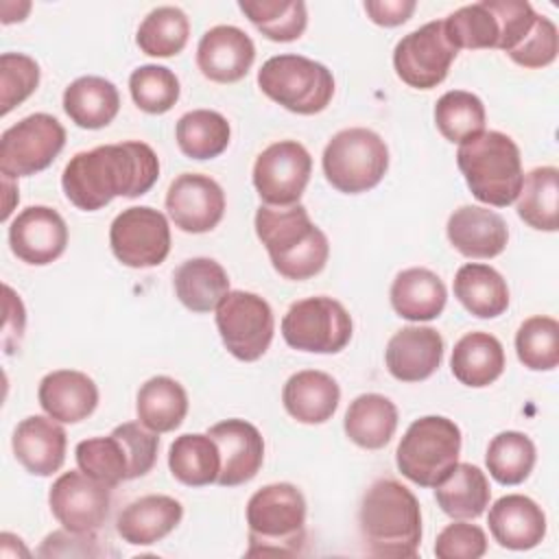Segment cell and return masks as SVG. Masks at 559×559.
I'll return each instance as SVG.
<instances>
[{
    "label": "cell",
    "instance_id": "27",
    "mask_svg": "<svg viewBox=\"0 0 559 559\" xmlns=\"http://www.w3.org/2000/svg\"><path fill=\"white\" fill-rule=\"evenodd\" d=\"M448 301L445 284L437 273L424 266H411L395 275L391 284V306L408 321L437 319Z\"/></svg>",
    "mask_w": 559,
    "mask_h": 559
},
{
    "label": "cell",
    "instance_id": "29",
    "mask_svg": "<svg viewBox=\"0 0 559 559\" xmlns=\"http://www.w3.org/2000/svg\"><path fill=\"white\" fill-rule=\"evenodd\" d=\"M120 109L116 85L103 76H79L63 92V111L81 129L107 127Z\"/></svg>",
    "mask_w": 559,
    "mask_h": 559
},
{
    "label": "cell",
    "instance_id": "50",
    "mask_svg": "<svg viewBox=\"0 0 559 559\" xmlns=\"http://www.w3.org/2000/svg\"><path fill=\"white\" fill-rule=\"evenodd\" d=\"M96 533H74V531H52L44 537L37 555L39 557H103L109 550L98 544Z\"/></svg>",
    "mask_w": 559,
    "mask_h": 559
},
{
    "label": "cell",
    "instance_id": "15",
    "mask_svg": "<svg viewBox=\"0 0 559 559\" xmlns=\"http://www.w3.org/2000/svg\"><path fill=\"white\" fill-rule=\"evenodd\" d=\"M111 487L85 472H63L48 491V504L57 522L74 533H96L111 507Z\"/></svg>",
    "mask_w": 559,
    "mask_h": 559
},
{
    "label": "cell",
    "instance_id": "35",
    "mask_svg": "<svg viewBox=\"0 0 559 559\" xmlns=\"http://www.w3.org/2000/svg\"><path fill=\"white\" fill-rule=\"evenodd\" d=\"M168 467L170 474L188 487L212 485L221 472L218 445L207 432H186L170 443Z\"/></svg>",
    "mask_w": 559,
    "mask_h": 559
},
{
    "label": "cell",
    "instance_id": "45",
    "mask_svg": "<svg viewBox=\"0 0 559 559\" xmlns=\"http://www.w3.org/2000/svg\"><path fill=\"white\" fill-rule=\"evenodd\" d=\"M129 92L133 103L146 114H166L179 100V79L166 66L146 63L131 72Z\"/></svg>",
    "mask_w": 559,
    "mask_h": 559
},
{
    "label": "cell",
    "instance_id": "16",
    "mask_svg": "<svg viewBox=\"0 0 559 559\" xmlns=\"http://www.w3.org/2000/svg\"><path fill=\"white\" fill-rule=\"evenodd\" d=\"M166 210L175 227L186 234L212 231L225 214V192L207 175L183 173L166 192Z\"/></svg>",
    "mask_w": 559,
    "mask_h": 559
},
{
    "label": "cell",
    "instance_id": "23",
    "mask_svg": "<svg viewBox=\"0 0 559 559\" xmlns=\"http://www.w3.org/2000/svg\"><path fill=\"white\" fill-rule=\"evenodd\" d=\"M37 400L44 413L52 419L61 424H76L96 411L98 386L83 371L57 369L41 378Z\"/></svg>",
    "mask_w": 559,
    "mask_h": 559
},
{
    "label": "cell",
    "instance_id": "8",
    "mask_svg": "<svg viewBox=\"0 0 559 559\" xmlns=\"http://www.w3.org/2000/svg\"><path fill=\"white\" fill-rule=\"evenodd\" d=\"M323 175L345 194H360L376 188L389 170L384 140L365 127H349L332 135L323 151Z\"/></svg>",
    "mask_w": 559,
    "mask_h": 559
},
{
    "label": "cell",
    "instance_id": "36",
    "mask_svg": "<svg viewBox=\"0 0 559 559\" xmlns=\"http://www.w3.org/2000/svg\"><path fill=\"white\" fill-rule=\"evenodd\" d=\"M518 216L533 229L557 231L559 227V170L537 166L522 179L518 194Z\"/></svg>",
    "mask_w": 559,
    "mask_h": 559
},
{
    "label": "cell",
    "instance_id": "6",
    "mask_svg": "<svg viewBox=\"0 0 559 559\" xmlns=\"http://www.w3.org/2000/svg\"><path fill=\"white\" fill-rule=\"evenodd\" d=\"M461 430L443 415L415 419L395 452L402 476L419 487H437L459 463Z\"/></svg>",
    "mask_w": 559,
    "mask_h": 559
},
{
    "label": "cell",
    "instance_id": "18",
    "mask_svg": "<svg viewBox=\"0 0 559 559\" xmlns=\"http://www.w3.org/2000/svg\"><path fill=\"white\" fill-rule=\"evenodd\" d=\"M207 435L216 441L221 454V487H238L249 483L262 467L264 439L260 430L245 419H225L214 424Z\"/></svg>",
    "mask_w": 559,
    "mask_h": 559
},
{
    "label": "cell",
    "instance_id": "28",
    "mask_svg": "<svg viewBox=\"0 0 559 559\" xmlns=\"http://www.w3.org/2000/svg\"><path fill=\"white\" fill-rule=\"evenodd\" d=\"M450 369L465 386H489L504 371L502 343L489 332H467L454 343Z\"/></svg>",
    "mask_w": 559,
    "mask_h": 559
},
{
    "label": "cell",
    "instance_id": "21",
    "mask_svg": "<svg viewBox=\"0 0 559 559\" xmlns=\"http://www.w3.org/2000/svg\"><path fill=\"white\" fill-rule=\"evenodd\" d=\"M443 358V338L435 328L408 325L397 330L384 349L389 373L400 382L430 378Z\"/></svg>",
    "mask_w": 559,
    "mask_h": 559
},
{
    "label": "cell",
    "instance_id": "42",
    "mask_svg": "<svg viewBox=\"0 0 559 559\" xmlns=\"http://www.w3.org/2000/svg\"><path fill=\"white\" fill-rule=\"evenodd\" d=\"M435 122L448 142L463 144L485 131V105L472 92L450 90L435 105Z\"/></svg>",
    "mask_w": 559,
    "mask_h": 559
},
{
    "label": "cell",
    "instance_id": "22",
    "mask_svg": "<svg viewBox=\"0 0 559 559\" xmlns=\"http://www.w3.org/2000/svg\"><path fill=\"white\" fill-rule=\"evenodd\" d=\"M445 231L452 247L465 258H496L509 242L504 218L498 212L480 205H461L454 210L448 218Z\"/></svg>",
    "mask_w": 559,
    "mask_h": 559
},
{
    "label": "cell",
    "instance_id": "31",
    "mask_svg": "<svg viewBox=\"0 0 559 559\" xmlns=\"http://www.w3.org/2000/svg\"><path fill=\"white\" fill-rule=\"evenodd\" d=\"M179 301L192 312H210L229 293L227 271L212 258H190L173 275Z\"/></svg>",
    "mask_w": 559,
    "mask_h": 559
},
{
    "label": "cell",
    "instance_id": "46",
    "mask_svg": "<svg viewBox=\"0 0 559 559\" xmlns=\"http://www.w3.org/2000/svg\"><path fill=\"white\" fill-rule=\"evenodd\" d=\"M39 85V66L24 52H2L0 57V114L22 105Z\"/></svg>",
    "mask_w": 559,
    "mask_h": 559
},
{
    "label": "cell",
    "instance_id": "41",
    "mask_svg": "<svg viewBox=\"0 0 559 559\" xmlns=\"http://www.w3.org/2000/svg\"><path fill=\"white\" fill-rule=\"evenodd\" d=\"M190 35V22L179 7L153 9L135 33V44L148 57H173L179 55Z\"/></svg>",
    "mask_w": 559,
    "mask_h": 559
},
{
    "label": "cell",
    "instance_id": "32",
    "mask_svg": "<svg viewBox=\"0 0 559 559\" xmlns=\"http://www.w3.org/2000/svg\"><path fill=\"white\" fill-rule=\"evenodd\" d=\"M343 428L356 445L365 450H380L395 435L397 408L380 393H362L347 406Z\"/></svg>",
    "mask_w": 559,
    "mask_h": 559
},
{
    "label": "cell",
    "instance_id": "38",
    "mask_svg": "<svg viewBox=\"0 0 559 559\" xmlns=\"http://www.w3.org/2000/svg\"><path fill=\"white\" fill-rule=\"evenodd\" d=\"M238 9L271 41H295L308 26L301 0H240Z\"/></svg>",
    "mask_w": 559,
    "mask_h": 559
},
{
    "label": "cell",
    "instance_id": "43",
    "mask_svg": "<svg viewBox=\"0 0 559 559\" xmlns=\"http://www.w3.org/2000/svg\"><path fill=\"white\" fill-rule=\"evenodd\" d=\"M74 456L81 472L111 489L118 487L122 480H129V456L124 443L114 430L107 437H92L79 441Z\"/></svg>",
    "mask_w": 559,
    "mask_h": 559
},
{
    "label": "cell",
    "instance_id": "17",
    "mask_svg": "<svg viewBox=\"0 0 559 559\" xmlns=\"http://www.w3.org/2000/svg\"><path fill=\"white\" fill-rule=\"evenodd\" d=\"M11 251L26 264L55 262L68 247V225L48 205H28L9 225Z\"/></svg>",
    "mask_w": 559,
    "mask_h": 559
},
{
    "label": "cell",
    "instance_id": "52",
    "mask_svg": "<svg viewBox=\"0 0 559 559\" xmlns=\"http://www.w3.org/2000/svg\"><path fill=\"white\" fill-rule=\"evenodd\" d=\"M417 9L415 0H367L365 11L373 24L380 26H400Z\"/></svg>",
    "mask_w": 559,
    "mask_h": 559
},
{
    "label": "cell",
    "instance_id": "3",
    "mask_svg": "<svg viewBox=\"0 0 559 559\" xmlns=\"http://www.w3.org/2000/svg\"><path fill=\"white\" fill-rule=\"evenodd\" d=\"M255 234L266 247L273 269L293 282L314 277L323 271L330 242L328 236L310 221L301 203L260 205L255 212Z\"/></svg>",
    "mask_w": 559,
    "mask_h": 559
},
{
    "label": "cell",
    "instance_id": "12",
    "mask_svg": "<svg viewBox=\"0 0 559 559\" xmlns=\"http://www.w3.org/2000/svg\"><path fill=\"white\" fill-rule=\"evenodd\" d=\"M109 245L118 262L124 266H157L170 253L168 218L148 205L127 207L109 227Z\"/></svg>",
    "mask_w": 559,
    "mask_h": 559
},
{
    "label": "cell",
    "instance_id": "2",
    "mask_svg": "<svg viewBox=\"0 0 559 559\" xmlns=\"http://www.w3.org/2000/svg\"><path fill=\"white\" fill-rule=\"evenodd\" d=\"M365 550L384 559H413L421 544V509L415 493L395 478L369 485L358 509Z\"/></svg>",
    "mask_w": 559,
    "mask_h": 559
},
{
    "label": "cell",
    "instance_id": "48",
    "mask_svg": "<svg viewBox=\"0 0 559 559\" xmlns=\"http://www.w3.org/2000/svg\"><path fill=\"white\" fill-rule=\"evenodd\" d=\"M129 456V480L148 474L157 461L159 437L140 421H124L114 428Z\"/></svg>",
    "mask_w": 559,
    "mask_h": 559
},
{
    "label": "cell",
    "instance_id": "33",
    "mask_svg": "<svg viewBox=\"0 0 559 559\" xmlns=\"http://www.w3.org/2000/svg\"><path fill=\"white\" fill-rule=\"evenodd\" d=\"M441 511L454 520H474L485 513L491 487L485 472L472 463H456L454 469L435 487Z\"/></svg>",
    "mask_w": 559,
    "mask_h": 559
},
{
    "label": "cell",
    "instance_id": "39",
    "mask_svg": "<svg viewBox=\"0 0 559 559\" xmlns=\"http://www.w3.org/2000/svg\"><path fill=\"white\" fill-rule=\"evenodd\" d=\"M443 31L448 41L461 50H480V48H498L500 41V22L491 7V0L465 4L452 11L443 20Z\"/></svg>",
    "mask_w": 559,
    "mask_h": 559
},
{
    "label": "cell",
    "instance_id": "37",
    "mask_svg": "<svg viewBox=\"0 0 559 559\" xmlns=\"http://www.w3.org/2000/svg\"><path fill=\"white\" fill-rule=\"evenodd\" d=\"M175 138L186 157L212 159L229 146L231 129L223 114L212 109H192L177 120Z\"/></svg>",
    "mask_w": 559,
    "mask_h": 559
},
{
    "label": "cell",
    "instance_id": "24",
    "mask_svg": "<svg viewBox=\"0 0 559 559\" xmlns=\"http://www.w3.org/2000/svg\"><path fill=\"white\" fill-rule=\"evenodd\" d=\"M493 539L509 550H531L546 535V515L542 507L522 493L498 498L487 518Z\"/></svg>",
    "mask_w": 559,
    "mask_h": 559
},
{
    "label": "cell",
    "instance_id": "49",
    "mask_svg": "<svg viewBox=\"0 0 559 559\" xmlns=\"http://www.w3.org/2000/svg\"><path fill=\"white\" fill-rule=\"evenodd\" d=\"M487 552V535L478 524L452 522L435 542V555L439 559H478Z\"/></svg>",
    "mask_w": 559,
    "mask_h": 559
},
{
    "label": "cell",
    "instance_id": "40",
    "mask_svg": "<svg viewBox=\"0 0 559 559\" xmlns=\"http://www.w3.org/2000/svg\"><path fill=\"white\" fill-rule=\"evenodd\" d=\"M535 443L518 430L498 432L487 448L485 465L500 485H520L535 467Z\"/></svg>",
    "mask_w": 559,
    "mask_h": 559
},
{
    "label": "cell",
    "instance_id": "47",
    "mask_svg": "<svg viewBox=\"0 0 559 559\" xmlns=\"http://www.w3.org/2000/svg\"><path fill=\"white\" fill-rule=\"evenodd\" d=\"M557 50H559L557 26L546 15H537L531 31L507 55L513 63L522 68H546L557 59Z\"/></svg>",
    "mask_w": 559,
    "mask_h": 559
},
{
    "label": "cell",
    "instance_id": "25",
    "mask_svg": "<svg viewBox=\"0 0 559 559\" xmlns=\"http://www.w3.org/2000/svg\"><path fill=\"white\" fill-rule=\"evenodd\" d=\"M183 518L179 500L148 493L129 502L116 518V533L131 546H151L173 533Z\"/></svg>",
    "mask_w": 559,
    "mask_h": 559
},
{
    "label": "cell",
    "instance_id": "30",
    "mask_svg": "<svg viewBox=\"0 0 559 559\" xmlns=\"http://www.w3.org/2000/svg\"><path fill=\"white\" fill-rule=\"evenodd\" d=\"M454 295L478 319H496L509 308L504 277L489 264L467 262L454 275Z\"/></svg>",
    "mask_w": 559,
    "mask_h": 559
},
{
    "label": "cell",
    "instance_id": "9",
    "mask_svg": "<svg viewBox=\"0 0 559 559\" xmlns=\"http://www.w3.org/2000/svg\"><path fill=\"white\" fill-rule=\"evenodd\" d=\"M352 328L345 306L325 295L295 301L282 319L284 341L310 354H338L349 343Z\"/></svg>",
    "mask_w": 559,
    "mask_h": 559
},
{
    "label": "cell",
    "instance_id": "13",
    "mask_svg": "<svg viewBox=\"0 0 559 559\" xmlns=\"http://www.w3.org/2000/svg\"><path fill=\"white\" fill-rule=\"evenodd\" d=\"M459 50L448 41L443 20L428 22L404 35L393 50L395 74L415 90H432L445 76Z\"/></svg>",
    "mask_w": 559,
    "mask_h": 559
},
{
    "label": "cell",
    "instance_id": "51",
    "mask_svg": "<svg viewBox=\"0 0 559 559\" xmlns=\"http://www.w3.org/2000/svg\"><path fill=\"white\" fill-rule=\"evenodd\" d=\"M4 328H2V345L7 354H13L20 347L22 334H24V325H26V312H24V304L20 299V295L4 284Z\"/></svg>",
    "mask_w": 559,
    "mask_h": 559
},
{
    "label": "cell",
    "instance_id": "26",
    "mask_svg": "<svg viewBox=\"0 0 559 559\" xmlns=\"http://www.w3.org/2000/svg\"><path fill=\"white\" fill-rule=\"evenodd\" d=\"M341 389L338 382L317 369H304L293 373L284 389L282 402L286 413L301 424H323L338 408Z\"/></svg>",
    "mask_w": 559,
    "mask_h": 559
},
{
    "label": "cell",
    "instance_id": "34",
    "mask_svg": "<svg viewBox=\"0 0 559 559\" xmlns=\"http://www.w3.org/2000/svg\"><path fill=\"white\" fill-rule=\"evenodd\" d=\"M135 413L140 424L153 432H170L181 426L188 415V393L170 376L148 378L135 400Z\"/></svg>",
    "mask_w": 559,
    "mask_h": 559
},
{
    "label": "cell",
    "instance_id": "44",
    "mask_svg": "<svg viewBox=\"0 0 559 559\" xmlns=\"http://www.w3.org/2000/svg\"><path fill=\"white\" fill-rule=\"evenodd\" d=\"M520 362L531 371H550L559 365V323L552 317L535 314L515 334Z\"/></svg>",
    "mask_w": 559,
    "mask_h": 559
},
{
    "label": "cell",
    "instance_id": "10",
    "mask_svg": "<svg viewBox=\"0 0 559 559\" xmlns=\"http://www.w3.org/2000/svg\"><path fill=\"white\" fill-rule=\"evenodd\" d=\"M216 328L234 358L253 362L266 354L275 319L264 297L249 290H229L216 306Z\"/></svg>",
    "mask_w": 559,
    "mask_h": 559
},
{
    "label": "cell",
    "instance_id": "20",
    "mask_svg": "<svg viewBox=\"0 0 559 559\" xmlns=\"http://www.w3.org/2000/svg\"><path fill=\"white\" fill-rule=\"evenodd\" d=\"M68 435L50 415H31L22 419L11 439L17 463L33 476H52L66 461Z\"/></svg>",
    "mask_w": 559,
    "mask_h": 559
},
{
    "label": "cell",
    "instance_id": "4",
    "mask_svg": "<svg viewBox=\"0 0 559 559\" xmlns=\"http://www.w3.org/2000/svg\"><path fill=\"white\" fill-rule=\"evenodd\" d=\"M247 557L301 555L306 546V498L290 483H271L247 502Z\"/></svg>",
    "mask_w": 559,
    "mask_h": 559
},
{
    "label": "cell",
    "instance_id": "14",
    "mask_svg": "<svg viewBox=\"0 0 559 559\" xmlns=\"http://www.w3.org/2000/svg\"><path fill=\"white\" fill-rule=\"evenodd\" d=\"M312 173V157L297 140L269 144L253 164V186L264 205L299 203Z\"/></svg>",
    "mask_w": 559,
    "mask_h": 559
},
{
    "label": "cell",
    "instance_id": "11",
    "mask_svg": "<svg viewBox=\"0 0 559 559\" xmlns=\"http://www.w3.org/2000/svg\"><path fill=\"white\" fill-rule=\"evenodd\" d=\"M66 144L63 124L50 114H31L0 138V173L17 179L46 170Z\"/></svg>",
    "mask_w": 559,
    "mask_h": 559
},
{
    "label": "cell",
    "instance_id": "5",
    "mask_svg": "<svg viewBox=\"0 0 559 559\" xmlns=\"http://www.w3.org/2000/svg\"><path fill=\"white\" fill-rule=\"evenodd\" d=\"M456 164L480 203L507 207L518 199L524 170L520 148L507 133L483 131L459 144Z\"/></svg>",
    "mask_w": 559,
    "mask_h": 559
},
{
    "label": "cell",
    "instance_id": "19",
    "mask_svg": "<svg viewBox=\"0 0 559 559\" xmlns=\"http://www.w3.org/2000/svg\"><path fill=\"white\" fill-rule=\"evenodd\" d=\"M253 59V39L231 24L207 28L197 46V66L201 74L214 83H236L245 79Z\"/></svg>",
    "mask_w": 559,
    "mask_h": 559
},
{
    "label": "cell",
    "instance_id": "1",
    "mask_svg": "<svg viewBox=\"0 0 559 559\" xmlns=\"http://www.w3.org/2000/svg\"><path fill=\"white\" fill-rule=\"evenodd\" d=\"M157 177L155 151L144 142L129 140L76 153L63 168L61 188L74 207L96 212L116 197L146 194Z\"/></svg>",
    "mask_w": 559,
    "mask_h": 559
},
{
    "label": "cell",
    "instance_id": "7",
    "mask_svg": "<svg viewBox=\"0 0 559 559\" xmlns=\"http://www.w3.org/2000/svg\"><path fill=\"white\" fill-rule=\"evenodd\" d=\"M258 85L271 100L299 116L323 111L334 96L332 72L301 55L266 59L258 72Z\"/></svg>",
    "mask_w": 559,
    "mask_h": 559
}]
</instances>
